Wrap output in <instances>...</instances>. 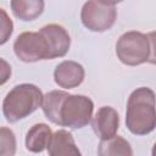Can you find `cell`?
I'll return each mask as SVG.
<instances>
[{
  "label": "cell",
  "mask_w": 156,
  "mask_h": 156,
  "mask_svg": "<svg viewBox=\"0 0 156 156\" xmlns=\"http://www.w3.org/2000/svg\"><path fill=\"white\" fill-rule=\"evenodd\" d=\"M127 128L135 135H145L156 128V96L146 87L135 89L127 102Z\"/></svg>",
  "instance_id": "obj_1"
},
{
  "label": "cell",
  "mask_w": 156,
  "mask_h": 156,
  "mask_svg": "<svg viewBox=\"0 0 156 156\" xmlns=\"http://www.w3.org/2000/svg\"><path fill=\"white\" fill-rule=\"evenodd\" d=\"M44 95L34 84H20L12 88L2 101V112L7 122L15 123L33 113L43 104Z\"/></svg>",
  "instance_id": "obj_2"
},
{
  "label": "cell",
  "mask_w": 156,
  "mask_h": 156,
  "mask_svg": "<svg viewBox=\"0 0 156 156\" xmlns=\"http://www.w3.org/2000/svg\"><path fill=\"white\" fill-rule=\"evenodd\" d=\"M94 104L90 98L84 95L68 94L62 101L58 116V126L72 129L83 128L90 123Z\"/></svg>",
  "instance_id": "obj_3"
},
{
  "label": "cell",
  "mask_w": 156,
  "mask_h": 156,
  "mask_svg": "<svg viewBox=\"0 0 156 156\" xmlns=\"http://www.w3.org/2000/svg\"><path fill=\"white\" fill-rule=\"evenodd\" d=\"M116 54L119 61L127 66H138L146 62L150 55L147 37L136 30L122 34L116 44Z\"/></svg>",
  "instance_id": "obj_4"
},
{
  "label": "cell",
  "mask_w": 156,
  "mask_h": 156,
  "mask_svg": "<svg viewBox=\"0 0 156 156\" xmlns=\"http://www.w3.org/2000/svg\"><path fill=\"white\" fill-rule=\"evenodd\" d=\"M116 2L87 1L80 12V20L85 28L91 32H105L116 22Z\"/></svg>",
  "instance_id": "obj_5"
},
{
  "label": "cell",
  "mask_w": 156,
  "mask_h": 156,
  "mask_svg": "<svg viewBox=\"0 0 156 156\" xmlns=\"http://www.w3.org/2000/svg\"><path fill=\"white\" fill-rule=\"evenodd\" d=\"M13 51L23 62L50 60L49 43L40 32L21 33L13 43Z\"/></svg>",
  "instance_id": "obj_6"
},
{
  "label": "cell",
  "mask_w": 156,
  "mask_h": 156,
  "mask_svg": "<svg viewBox=\"0 0 156 156\" xmlns=\"http://www.w3.org/2000/svg\"><path fill=\"white\" fill-rule=\"evenodd\" d=\"M91 126L94 133L101 140H106L115 136L119 127V117L117 111L110 106L100 107L93 117Z\"/></svg>",
  "instance_id": "obj_7"
},
{
  "label": "cell",
  "mask_w": 156,
  "mask_h": 156,
  "mask_svg": "<svg viewBox=\"0 0 156 156\" xmlns=\"http://www.w3.org/2000/svg\"><path fill=\"white\" fill-rule=\"evenodd\" d=\"M48 40L50 46V60L62 57L68 52L71 38L67 30L58 24H48L39 30Z\"/></svg>",
  "instance_id": "obj_8"
},
{
  "label": "cell",
  "mask_w": 156,
  "mask_h": 156,
  "mask_svg": "<svg viewBox=\"0 0 156 156\" xmlns=\"http://www.w3.org/2000/svg\"><path fill=\"white\" fill-rule=\"evenodd\" d=\"M84 68L76 61H63L56 66L54 71L55 83L65 89H72L82 84L84 80Z\"/></svg>",
  "instance_id": "obj_9"
},
{
  "label": "cell",
  "mask_w": 156,
  "mask_h": 156,
  "mask_svg": "<svg viewBox=\"0 0 156 156\" xmlns=\"http://www.w3.org/2000/svg\"><path fill=\"white\" fill-rule=\"evenodd\" d=\"M48 151L49 156H82L72 134L65 129L54 133Z\"/></svg>",
  "instance_id": "obj_10"
},
{
  "label": "cell",
  "mask_w": 156,
  "mask_h": 156,
  "mask_svg": "<svg viewBox=\"0 0 156 156\" xmlns=\"http://www.w3.org/2000/svg\"><path fill=\"white\" fill-rule=\"evenodd\" d=\"M52 132L50 127L45 123H37L34 124L26 135V147L30 152H41L49 147Z\"/></svg>",
  "instance_id": "obj_11"
},
{
  "label": "cell",
  "mask_w": 156,
  "mask_h": 156,
  "mask_svg": "<svg viewBox=\"0 0 156 156\" xmlns=\"http://www.w3.org/2000/svg\"><path fill=\"white\" fill-rule=\"evenodd\" d=\"M98 156H133V150L124 138L115 135L100 141L98 146Z\"/></svg>",
  "instance_id": "obj_12"
},
{
  "label": "cell",
  "mask_w": 156,
  "mask_h": 156,
  "mask_svg": "<svg viewBox=\"0 0 156 156\" xmlns=\"http://www.w3.org/2000/svg\"><path fill=\"white\" fill-rule=\"evenodd\" d=\"M11 9L13 15L22 21H33L41 15L44 1L41 0H12Z\"/></svg>",
  "instance_id": "obj_13"
},
{
  "label": "cell",
  "mask_w": 156,
  "mask_h": 156,
  "mask_svg": "<svg viewBox=\"0 0 156 156\" xmlns=\"http://www.w3.org/2000/svg\"><path fill=\"white\" fill-rule=\"evenodd\" d=\"M68 95V93L62 90H52L44 95L41 108L44 115L49 121H51L55 124H58V116H60V108L62 105V101Z\"/></svg>",
  "instance_id": "obj_14"
},
{
  "label": "cell",
  "mask_w": 156,
  "mask_h": 156,
  "mask_svg": "<svg viewBox=\"0 0 156 156\" xmlns=\"http://www.w3.org/2000/svg\"><path fill=\"white\" fill-rule=\"evenodd\" d=\"M1 150L0 156H13L16 152V138L11 129L1 127Z\"/></svg>",
  "instance_id": "obj_15"
},
{
  "label": "cell",
  "mask_w": 156,
  "mask_h": 156,
  "mask_svg": "<svg viewBox=\"0 0 156 156\" xmlns=\"http://www.w3.org/2000/svg\"><path fill=\"white\" fill-rule=\"evenodd\" d=\"M0 12H1V40H0V44H5L9 39V37L12 34L13 24H12V21L7 17L4 9H0Z\"/></svg>",
  "instance_id": "obj_16"
},
{
  "label": "cell",
  "mask_w": 156,
  "mask_h": 156,
  "mask_svg": "<svg viewBox=\"0 0 156 156\" xmlns=\"http://www.w3.org/2000/svg\"><path fill=\"white\" fill-rule=\"evenodd\" d=\"M146 37H147L149 46H150V55H149L147 62L156 65V32H150Z\"/></svg>",
  "instance_id": "obj_17"
},
{
  "label": "cell",
  "mask_w": 156,
  "mask_h": 156,
  "mask_svg": "<svg viewBox=\"0 0 156 156\" xmlns=\"http://www.w3.org/2000/svg\"><path fill=\"white\" fill-rule=\"evenodd\" d=\"M151 156H156V143H155V145H154V147H152V152H151Z\"/></svg>",
  "instance_id": "obj_18"
}]
</instances>
